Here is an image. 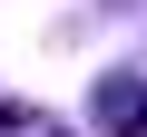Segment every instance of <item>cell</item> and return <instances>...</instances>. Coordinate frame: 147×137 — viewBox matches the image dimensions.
<instances>
[{
    "label": "cell",
    "instance_id": "1",
    "mask_svg": "<svg viewBox=\"0 0 147 137\" xmlns=\"http://www.w3.org/2000/svg\"><path fill=\"white\" fill-rule=\"evenodd\" d=\"M98 108H108V137H147V88H118V79H108Z\"/></svg>",
    "mask_w": 147,
    "mask_h": 137
}]
</instances>
